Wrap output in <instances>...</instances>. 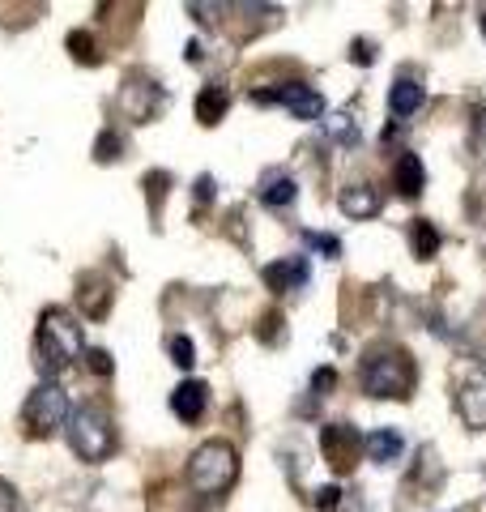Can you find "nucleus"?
Masks as SVG:
<instances>
[{"mask_svg":"<svg viewBox=\"0 0 486 512\" xmlns=\"http://www.w3.org/2000/svg\"><path fill=\"white\" fill-rule=\"evenodd\" d=\"M256 201H261L265 210H290V205L299 201V180L286 167H269V171H261V180H256Z\"/></svg>","mask_w":486,"mask_h":512,"instance_id":"nucleus-10","label":"nucleus"},{"mask_svg":"<svg viewBox=\"0 0 486 512\" xmlns=\"http://www.w3.org/2000/svg\"><path fill=\"white\" fill-rule=\"evenodd\" d=\"M312 504H316V512H337V508H342V487H337V483L320 487Z\"/></svg>","mask_w":486,"mask_h":512,"instance_id":"nucleus-29","label":"nucleus"},{"mask_svg":"<svg viewBox=\"0 0 486 512\" xmlns=\"http://www.w3.org/2000/svg\"><path fill=\"white\" fill-rule=\"evenodd\" d=\"M64 431H69V444L73 453L81 461H90V466H99V461H107L111 453H116V423H111V414L103 402H81L77 410H69V423H64Z\"/></svg>","mask_w":486,"mask_h":512,"instance_id":"nucleus-2","label":"nucleus"},{"mask_svg":"<svg viewBox=\"0 0 486 512\" xmlns=\"http://www.w3.org/2000/svg\"><path fill=\"white\" fill-rule=\"evenodd\" d=\"M252 103L256 107H286L290 116L303 120V124L324 116V94L316 86H307V82H278L269 90H252Z\"/></svg>","mask_w":486,"mask_h":512,"instance_id":"nucleus-7","label":"nucleus"},{"mask_svg":"<svg viewBox=\"0 0 486 512\" xmlns=\"http://www.w3.org/2000/svg\"><path fill=\"white\" fill-rule=\"evenodd\" d=\"M320 453L333 474H350L367 453V436L354 423H324L320 427Z\"/></svg>","mask_w":486,"mask_h":512,"instance_id":"nucleus-8","label":"nucleus"},{"mask_svg":"<svg viewBox=\"0 0 486 512\" xmlns=\"http://www.w3.org/2000/svg\"><path fill=\"white\" fill-rule=\"evenodd\" d=\"M401 453H405V436L397 427H380L367 436V457L376 466H393V461H401Z\"/></svg>","mask_w":486,"mask_h":512,"instance_id":"nucleus-17","label":"nucleus"},{"mask_svg":"<svg viewBox=\"0 0 486 512\" xmlns=\"http://www.w3.org/2000/svg\"><path fill=\"white\" fill-rule=\"evenodd\" d=\"M86 367L94 376H111V372H116V363H111L107 350H86Z\"/></svg>","mask_w":486,"mask_h":512,"instance_id":"nucleus-31","label":"nucleus"},{"mask_svg":"<svg viewBox=\"0 0 486 512\" xmlns=\"http://www.w3.org/2000/svg\"><path fill=\"white\" fill-rule=\"evenodd\" d=\"M324 133H329V141L333 146H346V150H354L359 146V120H354V111L346 107V111H337L333 120H324Z\"/></svg>","mask_w":486,"mask_h":512,"instance_id":"nucleus-20","label":"nucleus"},{"mask_svg":"<svg viewBox=\"0 0 486 512\" xmlns=\"http://www.w3.org/2000/svg\"><path fill=\"white\" fill-rule=\"evenodd\" d=\"M478 30H482V39H486V9H478Z\"/></svg>","mask_w":486,"mask_h":512,"instance_id":"nucleus-34","label":"nucleus"},{"mask_svg":"<svg viewBox=\"0 0 486 512\" xmlns=\"http://www.w3.org/2000/svg\"><path fill=\"white\" fill-rule=\"evenodd\" d=\"M350 60H354V64H371V60H376V43H371V39H354Z\"/></svg>","mask_w":486,"mask_h":512,"instance_id":"nucleus-33","label":"nucleus"},{"mask_svg":"<svg viewBox=\"0 0 486 512\" xmlns=\"http://www.w3.org/2000/svg\"><path fill=\"white\" fill-rule=\"evenodd\" d=\"M427 103V90L418 82L414 73H397L393 90H388V111H393V120H410L414 111H423Z\"/></svg>","mask_w":486,"mask_h":512,"instance_id":"nucleus-15","label":"nucleus"},{"mask_svg":"<svg viewBox=\"0 0 486 512\" xmlns=\"http://www.w3.org/2000/svg\"><path fill=\"white\" fill-rule=\"evenodd\" d=\"M303 244H307V248H316L320 256H329V261H337V256H342V239H337V235H324V231H303Z\"/></svg>","mask_w":486,"mask_h":512,"instance_id":"nucleus-26","label":"nucleus"},{"mask_svg":"<svg viewBox=\"0 0 486 512\" xmlns=\"http://www.w3.org/2000/svg\"><path fill=\"white\" fill-rule=\"evenodd\" d=\"M482 256H486V244H482Z\"/></svg>","mask_w":486,"mask_h":512,"instance_id":"nucleus-35","label":"nucleus"},{"mask_svg":"<svg viewBox=\"0 0 486 512\" xmlns=\"http://www.w3.org/2000/svg\"><path fill=\"white\" fill-rule=\"evenodd\" d=\"M205 410H209V384L205 380L175 384V393H171V414H175V419H180V423H201Z\"/></svg>","mask_w":486,"mask_h":512,"instance_id":"nucleus-13","label":"nucleus"},{"mask_svg":"<svg viewBox=\"0 0 486 512\" xmlns=\"http://www.w3.org/2000/svg\"><path fill=\"white\" fill-rule=\"evenodd\" d=\"M120 116L124 120H133V124H150L158 120L162 111H167V90H162L150 73H128L124 77V86H120Z\"/></svg>","mask_w":486,"mask_h":512,"instance_id":"nucleus-6","label":"nucleus"},{"mask_svg":"<svg viewBox=\"0 0 486 512\" xmlns=\"http://www.w3.org/2000/svg\"><path fill=\"white\" fill-rule=\"evenodd\" d=\"M337 210H342L346 218L354 222H363V218H376L384 210V192L376 184H363V180H354L346 184L342 192H337Z\"/></svg>","mask_w":486,"mask_h":512,"instance_id":"nucleus-11","label":"nucleus"},{"mask_svg":"<svg viewBox=\"0 0 486 512\" xmlns=\"http://www.w3.org/2000/svg\"><path fill=\"white\" fill-rule=\"evenodd\" d=\"M226 107H231V90H226L222 82L201 86V94H197V120H201L205 128H214V124L226 116Z\"/></svg>","mask_w":486,"mask_h":512,"instance_id":"nucleus-18","label":"nucleus"},{"mask_svg":"<svg viewBox=\"0 0 486 512\" xmlns=\"http://www.w3.org/2000/svg\"><path fill=\"white\" fill-rule=\"evenodd\" d=\"M235 478H239V453L226 440H205L197 453L188 457V487L205 495V500L231 491Z\"/></svg>","mask_w":486,"mask_h":512,"instance_id":"nucleus-4","label":"nucleus"},{"mask_svg":"<svg viewBox=\"0 0 486 512\" xmlns=\"http://www.w3.org/2000/svg\"><path fill=\"white\" fill-rule=\"evenodd\" d=\"M359 384L367 397L376 402H393V397H410L418 384V367L410 359V350L401 346H376L367 350L359 363Z\"/></svg>","mask_w":486,"mask_h":512,"instance_id":"nucleus-1","label":"nucleus"},{"mask_svg":"<svg viewBox=\"0 0 486 512\" xmlns=\"http://www.w3.org/2000/svg\"><path fill=\"white\" fill-rule=\"evenodd\" d=\"M167 188H171V175L167 171H150L145 175V197H150V214L162 218V201H167Z\"/></svg>","mask_w":486,"mask_h":512,"instance_id":"nucleus-23","label":"nucleus"},{"mask_svg":"<svg viewBox=\"0 0 486 512\" xmlns=\"http://www.w3.org/2000/svg\"><path fill=\"white\" fill-rule=\"evenodd\" d=\"M192 201H197V210H205V205L214 201V175H201V180L192 184Z\"/></svg>","mask_w":486,"mask_h":512,"instance_id":"nucleus-32","label":"nucleus"},{"mask_svg":"<svg viewBox=\"0 0 486 512\" xmlns=\"http://www.w3.org/2000/svg\"><path fill=\"white\" fill-rule=\"evenodd\" d=\"M69 52H73V60H81V64H99V60H103V56H99V43H94L90 30H73V35H69Z\"/></svg>","mask_w":486,"mask_h":512,"instance_id":"nucleus-24","label":"nucleus"},{"mask_svg":"<svg viewBox=\"0 0 486 512\" xmlns=\"http://www.w3.org/2000/svg\"><path fill=\"white\" fill-rule=\"evenodd\" d=\"M457 410L469 431H482L486 427V372H474L461 380V393H457Z\"/></svg>","mask_w":486,"mask_h":512,"instance_id":"nucleus-14","label":"nucleus"},{"mask_svg":"<svg viewBox=\"0 0 486 512\" xmlns=\"http://www.w3.org/2000/svg\"><path fill=\"white\" fill-rule=\"evenodd\" d=\"M94 158H99V163L124 158V137L116 133V128H103V133H99V141H94Z\"/></svg>","mask_w":486,"mask_h":512,"instance_id":"nucleus-25","label":"nucleus"},{"mask_svg":"<svg viewBox=\"0 0 486 512\" xmlns=\"http://www.w3.org/2000/svg\"><path fill=\"white\" fill-rule=\"evenodd\" d=\"M261 278H265V286L273 295H295V291H303L307 282H312V261L299 252V256H282V261H273V265H265L261 269Z\"/></svg>","mask_w":486,"mask_h":512,"instance_id":"nucleus-9","label":"nucleus"},{"mask_svg":"<svg viewBox=\"0 0 486 512\" xmlns=\"http://www.w3.org/2000/svg\"><path fill=\"white\" fill-rule=\"evenodd\" d=\"M0 512H26V504H22L18 487L5 483V478H0Z\"/></svg>","mask_w":486,"mask_h":512,"instance_id":"nucleus-30","label":"nucleus"},{"mask_svg":"<svg viewBox=\"0 0 486 512\" xmlns=\"http://www.w3.org/2000/svg\"><path fill=\"white\" fill-rule=\"evenodd\" d=\"M22 423L30 436H56V431L69 423V397H64V389L56 380H39L35 389H30L26 406H22Z\"/></svg>","mask_w":486,"mask_h":512,"instance_id":"nucleus-5","label":"nucleus"},{"mask_svg":"<svg viewBox=\"0 0 486 512\" xmlns=\"http://www.w3.org/2000/svg\"><path fill=\"white\" fill-rule=\"evenodd\" d=\"M393 184L405 201H418L423 197V188H427V167H423V158H418L414 150H401V158L393 163Z\"/></svg>","mask_w":486,"mask_h":512,"instance_id":"nucleus-16","label":"nucleus"},{"mask_svg":"<svg viewBox=\"0 0 486 512\" xmlns=\"http://www.w3.org/2000/svg\"><path fill=\"white\" fill-rule=\"evenodd\" d=\"M440 244H444V235H440L435 222H427V218H414L410 222V248H414L418 261H431V256L440 252Z\"/></svg>","mask_w":486,"mask_h":512,"instance_id":"nucleus-19","label":"nucleus"},{"mask_svg":"<svg viewBox=\"0 0 486 512\" xmlns=\"http://www.w3.org/2000/svg\"><path fill=\"white\" fill-rule=\"evenodd\" d=\"M167 350H171L175 367H192V363H197V346H192V338H184V333H175V338L167 342Z\"/></svg>","mask_w":486,"mask_h":512,"instance_id":"nucleus-28","label":"nucleus"},{"mask_svg":"<svg viewBox=\"0 0 486 512\" xmlns=\"http://www.w3.org/2000/svg\"><path fill=\"white\" fill-rule=\"evenodd\" d=\"M414 483H423V487H440V483H444V470H440V453H435L431 444H423V448H418Z\"/></svg>","mask_w":486,"mask_h":512,"instance_id":"nucleus-21","label":"nucleus"},{"mask_svg":"<svg viewBox=\"0 0 486 512\" xmlns=\"http://www.w3.org/2000/svg\"><path fill=\"white\" fill-rule=\"evenodd\" d=\"M111 299H116V286L103 274H81L77 278V308L86 320H103L111 312Z\"/></svg>","mask_w":486,"mask_h":512,"instance_id":"nucleus-12","label":"nucleus"},{"mask_svg":"<svg viewBox=\"0 0 486 512\" xmlns=\"http://www.w3.org/2000/svg\"><path fill=\"white\" fill-rule=\"evenodd\" d=\"M256 338H261L265 346H282V342H286L282 312H269V316H261V329H256Z\"/></svg>","mask_w":486,"mask_h":512,"instance_id":"nucleus-27","label":"nucleus"},{"mask_svg":"<svg viewBox=\"0 0 486 512\" xmlns=\"http://www.w3.org/2000/svg\"><path fill=\"white\" fill-rule=\"evenodd\" d=\"M333 389H337V372H333V367H316V372H312V389H307L312 397H307L303 414H316V402H324Z\"/></svg>","mask_w":486,"mask_h":512,"instance_id":"nucleus-22","label":"nucleus"},{"mask_svg":"<svg viewBox=\"0 0 486 512\" xmlns=\"http://www.w3.org/2000/svg\"><path fill=\"white\" fill-rule=\"evenodd\" d=\"M35 350H39V363H43L47 380L60 376L69 363H77V359H81V325L73 320V312L47 308V312L39 316Z\"/></svg>","mask_w":486,"mask_h":512,"instance_id":"nucleus-3","label":"nucleus"}]
</instances>
